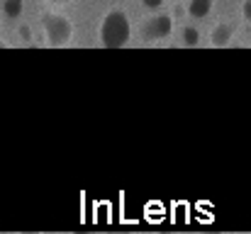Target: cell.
<instances>
[{"label":"cell","instance_id":"1","mask_svg":"<svg viewBox=\"0 0 251 234\" xmlns=\"http://www.w3.org/2000/svg\"><path fill=\"white\" fill-rule=\"evenodd\" d=\"M132 37V25L127 20V15L122 10H110L98 29V39L105 49H122L129 44Z\"/></svg>","mask_w":251,"mask_h":234},{"label":"cell","instance_id":"2","mask_svg":"<svg viewBox=\"0 0 251 234\" xmlns=\"http://www.w3.org/2000/svg\"><path fill=\"white\" fill-rule=\"evenodd\" d=\"M42 25H44V37H47V44L54 47V49H61L71 42L74 37V25L66 15H59V12H44L42 15Z\"/></svg>","mask_w":251,"mask_h":234},{"label":"cell","instance_id":"3","mask_svg":"<svg viewBox=\"0 0 251 234\" xmlns=\"http://www.w3.org/2000/svg\"><path fill=\"white\" fill-rule=\"evenodd\" d=\"M171 32H173V17L171 15H154V17L147 20L142 37L147 42H156V39H166Z\"/></svg>","mask_w":251,"mask_h":234},{"label":"cell","instance_id":"4","mask_svg":"<svg viewBox=\"0 0 251 234\" xmlns=\"http://www.w3.org/2000/svg\"><path fill=\"white\" fill-rule=\"evenodd\" d=\"M232 37H234V25H229V22H220L212 32H210V44L212 47H227L229 42H232Z\"/></svg>","mask_w":251,"mask_h":234},{"label":"cell","instance_id":"5","mask_svg":"<svg viewBox=\"0 0 251 234\" xmlns=\"http://www.w3.org/2000/svg\"><path fill=\"white\" fill-rule=\"evenodd\" d=\"M212 12V0H188V15L193 20H202Z\"/></svg>","mask_w":251,"mask_h":234},{"label":"cell","instance_id":"6","mask_svg":"<svg viewBox=\"0 0 251 234\" xmlns=\"http://www.w3.org/2000/svg\"><path fill=\"white\" fill-rule=\"evenodd\" d=\"M22 10H25V2L22 0H2V15L5 17L15 20V17L22 15Z\"/></svg>","mask_w":251,"mask_h":234},{"label":"cell","instance_id":"7","mask_svg":"<svg viewBox=\"0 0 251 234\" xmlns=\"http://www.w3.org/2000/svg\"><path fill=\"white\" fill-rule=\"evenodd\" d=\"M183 44L185 47H198L200 44V32H198V27H183Z\"/></svg>","mask_w":251,"mask_h":234},{"label":"cell","instance_id":"8","mask_svg":"<svg viewBox=\"0 0 251 234\" xmlns=\"http://www.w3.org/2000/svg\"><path fill=\"white\" fill-rule=\"evenodd\" d=\"M242 15H244L247 22H251V0H244V2H242Z\"/></svg>","mask_w":251,"mask_h":234},{"label":"cell","instance_id":"9","mask_svg":"<svg viewBox=\"0 0 251 234\" xmlns=\"http://www.w3.org/2000/svg\"><path fill=\"white\" fill-rule=\"evenodd\" d=\"M142 2H144V7H149V10H159L166 0H142Z\"/></svg>","mask_w":251,"mask_h":234},{"label":"cell","instance_id":"10","mask_svg":"<svg viewBox=\"0 0 251 234\" xmlns=\"http://www.w3.org/2000/svg\"><path fill=\"white\" fill-rule=\"evenodd\" d=\"M20 37H22V39H29V37H32V29H29V25H22V27H20Z\"/></svg>","mask_w":251,"mask_h":234},{"label":"cell","instance_id":"11","mask_svg":"<svg viewBox=\"0 0 251 234\" xmlns=\"http://www.w3.org/2000/svg\"><path fill=\"white\" fill-rule=\"evenodd\" d=\"M51 2H71V0H51Z\"/></svg>","mask_w":251,"mask_h":234}]
</instances>
